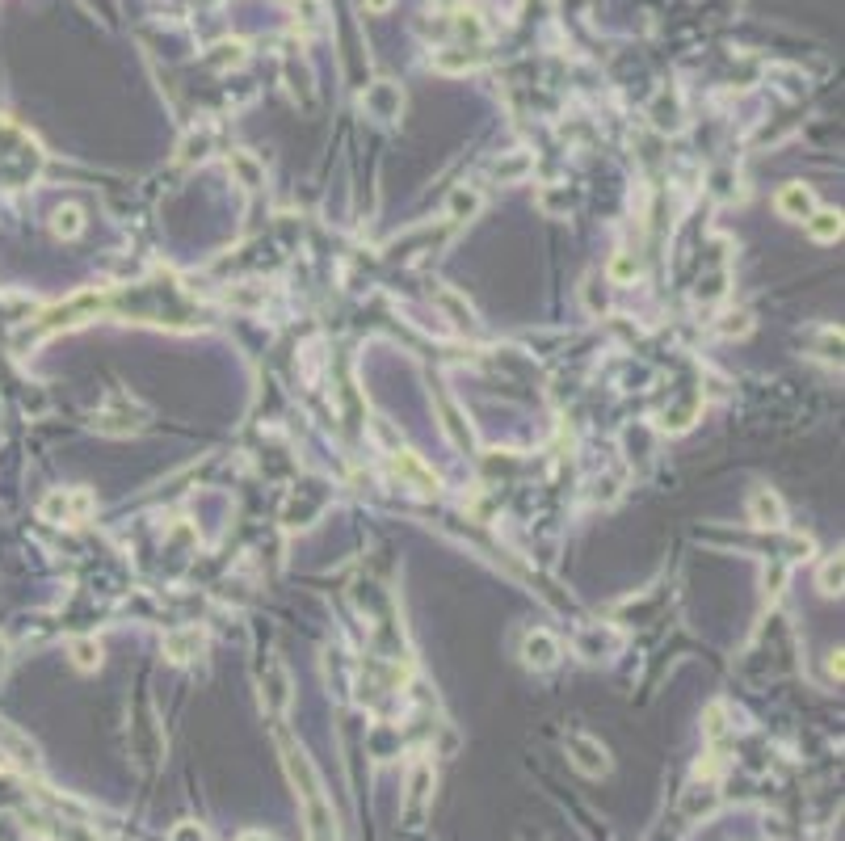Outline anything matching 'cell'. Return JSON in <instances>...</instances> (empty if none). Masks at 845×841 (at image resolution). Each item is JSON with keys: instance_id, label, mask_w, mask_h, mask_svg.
Listing matches in <instances>:
<instances>
[{"instance_id": "6da1fadb", "label": "cell", "mask_w": 845, "mask_h": 841, "mask_svg": "<svg viewBox=\"0 0 845 841\" xmlns=\"http://www.w3.org/2000/svg\"><path fill=\"white\" fill-rule=\"evenodd\" d=\"M282 765H286L290 787H295L299 808H303V833H308V841H341L337 812H332V799L324 791V778L311 765V757L303 749H295V744H282Z\"/></svg>"}, {"instance_id": "7a4b0ae2", "label": "cell", "mask_w": 845, "mask_h": 841, "mask_svg": "<svg viewBox=\"0 0 845 841\" xmlns=\"http://www.w3.org/2000/svg\"><path fill=\"white\" fill-rule=\"evenodd\" d=\"M93 514V497L85 488H67V492H51L43 501V518L46 522H67V526H80L85 518Z\"/></svg>"}, {"instance_id": "3957f363", "label": "cell", "mask_w": 845, "mask_h": 841, "mask_svg": "<svg viewBox=\"0 0 845 841\" xmlns=\"http://www.w3.org/2000/svg\"><path fill=\"white\" fill-rule=\"evenodd\" d=\"M568 757H572V765H576L581 774H589V778L610 774V754H606V744L593 741V736L572 733L568 736Z\"/></svg>"}, {"instance_id": "277c9868", "label": "cell", "mask_w": 845, "mask_h": 841, "mask_svg": "<svg viewBox=\"0 0 845 841\" xmlns=\"http://www.w3.org/2000/svg\"><path fill=\"white\" fill-rule=\"evenodd\" d=\"M131 413H143L139 405H135L131 395H114V408H106V413H97V429L101 434H131V429H139V426H131L127 416Z\"/></svg>"}, {"instance_id": "5b68a950", "label": "cell", "mask_w": 845, "mask_h": 841, "mask_svg": "<svg viewBox=\"0 0 845 841\" xmlns=\"http://www.w3.org/2000/svg\"><path fill=\"white\" fill-rule=\"evenodd\" d=\"M522 656H526V665L547 669V665H555V656H560V644H555L547 631H530V635H526V644H522Z\"/></svg>"}, {"instance_id": "8992f818", "label": "cell", "mask_w": 845, "mask_h": 841, "mask_svg": "<svg viewBox=\"0 0 845 841\" xmlns=\"http://www.w3.org/2000/svg\"><path fill=\"white\" fill-rule=\"evenodd\" d=\"M748 518H753V526H782V522H787V514H782V501L769 488L753 492V501H748Z\"/></svg>"}, {"instance_id": "52a82bcc", "label": "cell", "mask_w": 845, "mask_h": 841, "mask_svg": "<svg viewBox=\"0 0 845 841\" xmlns=\"http://www.w3.org/2000/svg\"><path fill=\"white\" fill-rule=\"evenodd\" d=\"M779 210L787 219H808L816 210V198H812V190H803V186H782V194H779Z\"/></svg>"}, {"instance_id": "ba28073f", "label": "cell", "mask_w": 845, "mask_h": 841, "mask_svg": "<svg viewBox=\"0 0 845 841\" xmlns=\"http://www.w3.org/2000/svg\"><path fill=\"white\" fill-rule=\"evenodd\" d=\"M429 783H433V770H429V765H417V770H412V778H408V799H404V812H408V816H417V812L425 808Z\"/></svg>"}, {"instance_id": "9c48e42d", "label": "cell", "mask_w": 845, "mask_h": 841, "mask_svg": "<svg viewBox=\"0 0 845 841\" xmlns=\"http://www.w3.org/2000/svg\"><path fill=\"white\" fill-rule=\"evenodd\" d=\"M808 231H812L816 241H837L841 236V215L837 210H812L808 215Z\"/></svg>"}, {"instance_id": "30bf717a", "label": "cell", "mask_w": 845, "mask_h": 841, "mask_svg": "<svg viewBox=\"0 0 845 841\" xmlns=\"http://www.w3.org/2000/svg\"><path fill=\"white\" fill-rule=\"evenodd\" d=\"M198 648H202V635L198 631H177V635H168L165 640V652L173 656V661H189Z\"/></svg>"}, {"instance_id": "8fae6325", "label": "cell", "mask_w": 845, "mask_h": 841, "mask_svg": "<svg viewBox=\"0 0 845 841\" xmlns=\"http://www.w3.org/2000/svg\"><path fill=\"white\" fill-rule=\"evenodd\" d=\"M395 471H404V476H412V480L421 484V492H438V480L429 476L425 467H421L412 455H395Z\"/></svg>"}, {"instance_id": "7c38bea8", "label": "cell", "mask_w": 845, "mask_h": 841, "mask_svg": "<svg viewBox=\"0 0 845 841\" xmlns=\"http://www.w3.org/2000/svg\"><path fill=\"white\" fill-rule=\"evenodd\" d=\"M72 661H76V669H97L101 665V644L97 640H72Z\"/></svg>"}, {"instance_id": "4fadbf2b", "label": "cell", "mask_w": 845, "mask_h": 841, "mask_svg": "<svg viewBox=\"0 0 845 841\" xmlns=\"http://www.w3.org/2000/svg\"><path fill=\"white\" fill-rule=\"evenodd\" d=\"M820 590L829 593V598H833V593H841V556H833L820 569Z\"/></svg>"}, {"instance_id": "5bb4252c", "label": "cell", "mask_w": 845, "mask_h": 841, "mask_svg": "<svg viewBox=\"0 0 845 841\" xmlns=\"http://www.w3.org/2000/svg\"><path fill=\"white\" fill-rule=\"evenodd\" d=\"M80 228H85V223H80V207H64L56 215V236H76Z\"/></svg>"}, {"instance_id": "9a60e30c", "label": "cell", "mask_w": 845, "mask_h": 841, "mask_svg": "<svg viewBox=\"0 0 845 841\" xmlns=\"http://www.w3.org/2000/svg\"><path fill=\"white\" fill-rule=\"evenodd\" d=\"M231 164H236V169H240V173L249 177V186H257V181H261V169H257V164L249 160V156H236V160H231Z\"/></svg>"}, {"instance_id": "2e32d148", "label": "cell", "mask_w": 845, "mask_h": 841, "mask_svg": "<svg viewBox=\"0 0 845 841\" xmlns=\"http://www.w3.org/2000/svg\"><path fill=\"white\" fill-rule=\"evenodd\" d=\"M610 273H615L618 282H626V278H636V273H639V265L631 262V257H618V262H615V270H610Z\"/></svg>"}]
</instances>
